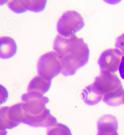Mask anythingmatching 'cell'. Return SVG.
<instances>
[{
	"instance_id": "1",
	"label": "cell",
	"mask_w": 124,
	"mask_h": 135,
	"mask_svg": "<svg viewBox=\"0 0 124 135\" xmlns=\"http://www.w3.org/2000/svg\"><path fill=\"white\" fill-rule=\"evenodd\" d=\"M53 47L59 58L61 74L65 77L74 75L89 61L90 54L89 46L83 38L76 35L69 37L57 35Z\"/></svg>"
},
{
	"instance_id": "3",
	"label": "cell",
	"mask_w": 124,
	"mask_h": 135,
	"mask_svg": "<svg viewBox=\"0 0 124 135\" xmlns=\"http://www.w3.org/2000/svg\"><path fill=\"white\" fill-rule=\"evenodd\" d=\"M37 70L39 76L49 80L61 73V63L57 53L51 51L40 56L37 64Z\"/></svg>"
},
{
	"instance_id": "17",
	"label": "cell",
	"mask_w": 124,
	"mask_h": 135,
	"mask_svg": "<svg viewBox=\"0 0 124 135\" xmlns=\"http://www.w3.org/2000/svg\"><path fill=\"white\" fill-rule=\"evenodd\" d=\"M115 46L116 49L120 50L123 56H124V33L117 37Z\"/></svg>"
},
{
	"instance_id": "16",
	"label": "cell",
	"mask_w": 124,
	"mask_h": 135,
	"mask_svg": "<svg viewBox=\"0 0 124 135\" xmlns=\"http://www.w3.org/2000/svg\"><path fill=\"white\" fill-rule=\"evenodd\" d=\"M29 10L35 13L41 12L44 10L46 6L47 1H27Z\"/></svg>"
},
{
	"instance_id": "6",
	"label": "cell",
	"mask_w": 124,
	"mask_h": 135,
	"mask_svg": "<svg viewBox=\"0 0 124 135\" xmlns=\"http://www.w3.org/2000/svg\"><path fill=\"white\" fill-rule=\"evenodd\" d=\"M22 123L34 128H48L57 122V119L47 108L40 113L34 114L28 111L25 107Z\"/></svg>"
},
{
	"instance_id": "14",
	"label": "cell",
	"mask_w": 124,
	"mask_h": 135,
	"mask_svg": "<svg viewBox=\"0 0 124 135\" xmlns=\"http://www.w3.org/2000/svg\"><path fill=\"white\" fill-rule=\"evenodd\" d=\"M47 135H72L70 129L62 123H56L48 128Z\"/></svg>"
},
{
	"instance_id": "15",
	"label": "cell",
	"mask_w": 124,
	"mask_h": 135,
	"mask_svg": "<svg viewBox=\"0 0 124 135\" xmlns=\"http://www.w3.org/2000/svg\"><path fill=\"white\" fill-rule=\"evenodd\" d=\"M7 5L11 10L17 13H24L29 10L27 1H11Z\"/></svg>"
},
{
	"instance_id": "5",
	"label": "cell",
	"mask_w": 124,
	"mask_h": 135,
	"mask_svg": "<svg viewBox=\"0 0 124 135\" xmlns=\"http://www.w3.org/2000/svg\"><path fill=\"white\" fill-rule=\"evenodd\" d=\"M122 54L117 49H107L103 52L98 60L100 74H114L119 70Z\"/></svg>"
},
{
	"instance_id": "12",
	"label": "cell",
	"mask_w": 124,
	"mask_h": 135,
	"mask_svg": "<svg viewBox=\"0 0 124 135\" xmlns=\"http://www.w3.org/2000/svg\"><path fill=\"white\" fill-rule=\"evenodd\" d=\"M9 107H4L0 110V130L11 129L19 125V123L10 119L8 114Z\"/></svg>"
},
{
	"instance_id": "4",
	"label": "cell",
	"mask_w": 124,
	"mask_h": 135,
	"mask_svg": "<svg viewBox=\"0 0 124 135\" xmlns=\"http://www.w3.org/2000/svg\"><path fill=\"white\" fill-rule=\"evenodd\" d=\"M92 84L103 97L113 94L123 88L120 79L114 74H100L95 78Z\"/></svg>"
},
{
	"instance_id": "9",
	"label": "cell",
	"mask_w": 124,
	"mask_h": 135,
	"mask_svg": "<svg viewBox=\"0 0 124 135\" xmlns=\"http://www.w3.org/2000/svg\"><path fill=\"white\" fill-rule=\"evenodd\" d=\"M17 46L14 39L9 36L0 38V57L8 59L12 57L17 52Z\"/></svg>"
},
{
	"instance_id": "8",
	"label": "cell",
	"mask_w": 124,
	"mask_h": 135,
	"mask_svg": "<svg viewBox=\"0 0 124 135\" xmlns=\"http://www.w3.org/2000/svg\"><path fill=\"white\" fill-rule=\"evenodd\" d=\"M97 135H119L118 132V122L117 118L110 114L104 115L97 123Z\"/></svg>"
},
{
	"instance_id": "20",
	"label": "cell",
	"mask_w": 124,
	"mask_h": 135,
	"mask_svg": "<svg viewBox=\"0 0 124 135\" xmlns=\"http://www.w3.org/2000/svg\"><path fill=\"white\" fill-rule=\"evenodd\" d=\"M123 104H124V99H123Z\"/></svg>"
},
{
	"instance_id": "10",
	"label": "cell",
	"mask_w": 124,
	"mask_h": 135,
	"mask_svg": "<svg viewBox=\"0 0 124 135\" xmlns=\"http://www.w3.org/2000/svg\"><path fill=\"white\" fill-rule=\"evenodd\" d=\"M52 80L46 79L40 76H36L31 80L27 88L28 91L45 94L51 87Z\"/></svg>"
},
{
	"instance_id": "11",
	"label": "cell",
	"mask_w": 124,
	"mask_h": 135,
	"mask_svg": "<svg viewBox=\"0 0 124 135\" xmlns=\"http://www.w3.org/2000/svg\"><path fill=\"white\" fill-rule=\"evenodd\" d=\"M81 95L84 103L89 106L98 104L103 99L102 95L97 91L92 84L83 90Z\"/></svg>"
},
{
	"instance_id": "7",
	"label": "cell",
	"mask_w": 124,
	"mask_h": 135,
	"mask_svg": "<svg viewBox=\"0 0 124 135\" xmlns=\"http://www.w3.org/2000/svg\"><path fill=\"white\" fill-rule=\"evenodd\" d=\"M21 100L28 111L34 114L40 113L44 110L49 101L48 97L33 91H28L23 94Z\"/></svg>"
},
{
	"instance_id": "19",
	"label": "cell",
	"mask_w": 124,
	"mask_h": 135,
	"mask_svg": "<svg viewBox=\"0 0 124 135\" xmlns=\"http://www.w3.org/2000/svg\"><path fill=\"white\" fill-rule=\"evenodd\" d=\"M7 132L6 130H1V135H6Z\"/></svg>"
},
{
	"instance_id": "13",
	"label": "cell",
	"mask_w": 124,
	"mask_h": 135,
	"mask_svg": "<svg viewBox=\"0 0 124 135\" xmlns=\"http://www.w3.org/2000/svg\"><path fill=\"white\" fill-rule=\"evenodd\" d=\"M124 88L110 95H105L102 100L106 105L111 107H117L123 104Z\"/></svg>"
},
{
	"instance_id": "18",
	"label": "cell",
	"mask_w": 124,
	"mask_h": 135,
	"mask_svg": "<svg viewBox=\"0 0 124 135\" xmlns=\"http://www.w3.org/2000/svg\"><path fill=\"white\" fill-rule=\"evenodd\" d=\"M119 71L121 78L124 80V56L122 57Z\"/></svg>"
},
{
	"instance_id": "2",
	"label": "cell",
	"mask_w": 124,
	"mask_h": 135,
	"mask_svg": "<svg viewBox=\"0 0 124 135\" xmlns=\"http://www.w3.org/2000/svg\"><path fill=\"white\" fill-rule=\"evenodd\" d=\"M85 26L82 15L74 10H68L63 13L57 22V30L59 35L69 37L75 35Z\"/></svg>"
}]
</instances>
